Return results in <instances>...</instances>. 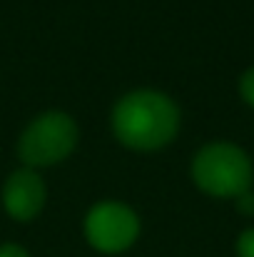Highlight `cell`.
I'll use <instances>...</instances> for the list:
<instances>
[{"instance_id":"2","label":"cell","mask_w":254,"mask_h":257,"mask_svg":"<svg viewBox=\"0 0 254 257\" xmlns=\"http://www.w3.org/2000/svg\"><path fill=\"white\" fill-rule=\"evenodd\" d=\"M192 180L207 195L239 197L252 185V160L234 143H207L192 160Z\"/></svg>"},{"instance_id":"7","label":"cell","mask_w":254,"mask_h":257,"mask_svg":"<svg viewBox=\"0 0 254 257\" xmlns=\"http://www.w3.org/2000/svg\"><path fill=\"white\" fill-rule=\"evenodd\" d=\"M239 92H242V97L254 107V68L244 70V75H242V80H239Z\"/></svg>"},{"instance_id":"1","label":"cell","mask_w":254,"mask_h":257,"mask_svg":"<svg viewBox=\"0 0 254 257\" xmlns=\"http://www.w3.org/2000/svg\"><path fill=\"white\" fill-rule=\"evenodd\" d=\"M179 130V107L160 90H132L112 107V133L130 150H160Z\"/></svg>"},{"instance_id":"4","label":"cell","mask_w":254,"mask_h":257,"mask_svg":"<svg viewBox=\"0 0 254 257\" xmlns=\"http://www.w3.org/2000/svg\"><path fill=\"white\" fill-rule=\"evenodd\" d=\"M85 237L95 250L105 255L125 252L140 237V217L125 202L117 200L95 202L85 215Z\"/></svg>"},{"instance_id":"5","label":"cell","mask_w":254,"mask_h":257,"mask_svg":"<svg viewBox=\"0 0 254 257\" xmlns=\"http://www.w3.org/2000/svg\"><path fill=\"white\" fill-rule=\"evenodd\" d=\"M45 205V182L33 168L15 170L3 185V207L13 220H33Z\"/></svg>"},{"instance_id":"9","label":"cell","mask_w":254,"mask_h":257,"mask_svg":"<svg viewBox=\"0 0 254 257\" xmlns=\"http://www.w3.org/2000/svg\"><path fill=\"white\" fill-rule=\"evenodd\" d=\"M0 257H28V252L15 242H5V245H0Z\"/></svg>"},{"instance_id":"3","label":"cell","mask_w":254,"mask_h":257,"mask_svg":"<svg viewBox=\"0 0 254 257\" xmlns=\"http://www.w3.org/2000/svg\"><path fill=\"white\" fill-rule=\"evenodd\" d=\"M78 145V122L60 110H48L28 122L18 140V155L28 168H45L65 160Z\"/></svg>"},{"instance_id":"6","label":"cell","mask_w":254,"mask_h":257,"mask_svg":"<svg viewBox=\"0 0 254 257\" xmlns=\"http://www.w3.org/2000/svg\"><path fill=\"white\" fill-rule=\"evenodd\" d=\"M237 255L239 257H254V227L244 230L237 240Z\"/></svg>"},{"instance_id":"8","label":"cell","mask_w":254,"mask_h":257,"mask_svg":"<svg viewBox=\"0 0 254 257\" xmlns=\"http://www.w3.org/2000/svg\"><path fill=\"white\" fill-rule=\"evenodd\" d=\"M237 210H239L242 215H254V192L252 190H247V192H242V195L237 197Z\"/></svg>"}]
</instances>
